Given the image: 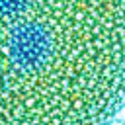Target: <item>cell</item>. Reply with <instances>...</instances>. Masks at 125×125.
I'll use <instances>...</instances> for the list:
<instances>
[{"mask_svg": "<svg viewBox=\"0 0 125 125\" xmlns=\"http://www.w3.org/2000/svg\"><path fill=\"white\" fill-rule=\"evenodd\" d=\"M2 125H109L125 102V0H2Z\"/></svg>", "mask_w": 125, "mask_h": 125, "instance_id": "cell-1", "label": "cell"}]
</instances>
